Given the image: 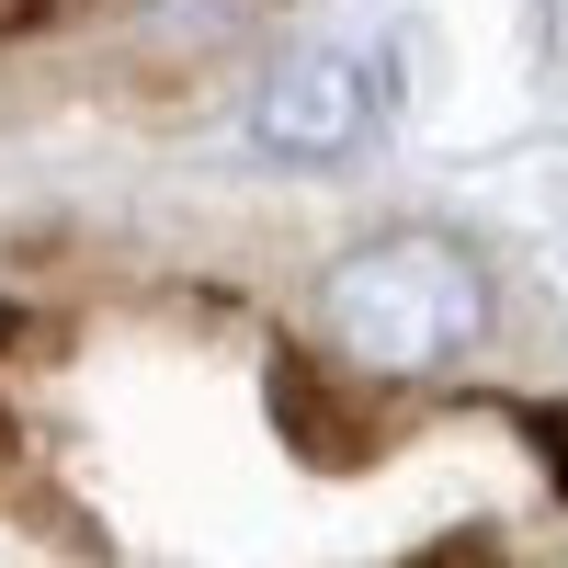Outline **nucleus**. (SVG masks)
<instances>
[{"mask_svg": "<svg viewBox=\"0 0 568 568\" xmlns=\"http://www.w3.org/2000/svg\"><path fill=\"white\" fill-rule=\"evenodd\" d=\"M318 329L364 375H433L489 329V273L444 227H387L318 273Z\"/></svg>", "mask_w": 568, "mask_h": 568, "instance_id": "nucleus-1", "label": "nucleus"}, {"mask_svg": "<svg viewBox=\"0 0 568 568\" xmlns=\"http://www.w3.org/2000/svg\"><path fill=\"white\" fill-rule=\"evenodd\" d=\"M375 114H387V69L364 45H296L262 91H251V136L273 160H353Z\"/></svg>", "mask_w": 568, "mask_h": 568, "instance_id": "nucleus-2", "label": "nucleus"}]
</instances>
